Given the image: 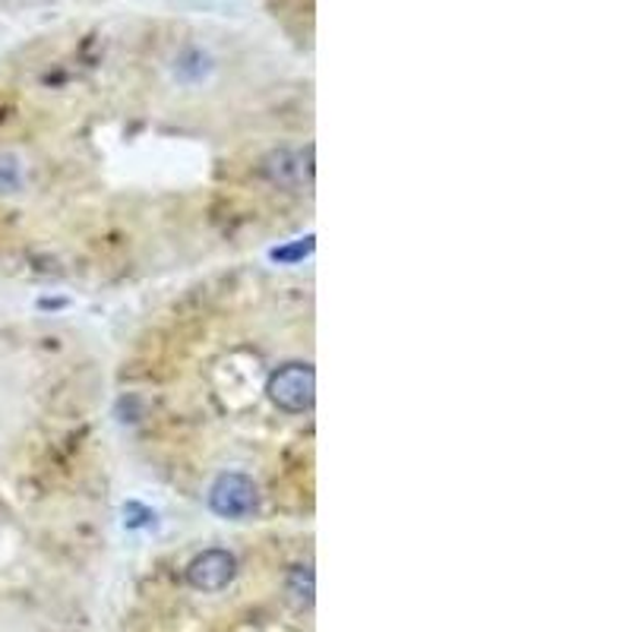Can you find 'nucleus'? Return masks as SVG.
Masks as SVG:
<instances>
[{
	"label": "nucleus",
	"instance_id": "f257e3e1",
	"mask_svg": "<svg viewBox=\"0 0 632 632\" xmlns=\"http://www.w3.org/2000/svg\"><path fill=\"white\" fill-rule=\"evenodd\" d=\"M70 104L0 140L10 266L51 285L118 291L184 281L303 225L313 140L303 111Z\"/></svg>",
	"mask_w": 632,
	"mask_h": 632
},
{
	"label": "nucleus",
	"instance_id": "f03ea898",
	"mask_svg": "<svg viewBox=\"0 0 632 632\" xmlns=\"http://www.w3.org/2000/svg\"><path fill=\"white\" fill-rule=\"evenodd\" d=\"M313 414V291L253 259L177 281L114 361L124 446L222 522L310 503Z\"/></svg>",
	"mask_w": 632,
	"mask_h": 632
}]
</instances>
